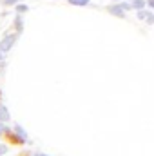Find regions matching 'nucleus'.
Here are the masks:
<instances>
[{
    "label": "nucleus",
    "instance_id": "7",
    "mask_svg": "<svg viewBox=\"0 0 154 156\" xmlns=\"http://www.w3.org/2000/svg\"><path fill=\"white\" fill-rule=\"evenodd\" d=\"M69 4H73V5H87L89 0H69Z\"/></svg>",
    "mask_w": 154,
    "mask_h": 156
},
{
    "label": "nucleus",
    "instance_id": "10",
    "mask_svg": "<svg viewBox=\"0 0 154 156\" xmlns=\"http://www.w3.org/2000/svg\"><path fill=\"white\" fill-rule=\"evenodd\" d=\"M147 5H149V7H152V5H154V0H147Z\"/></svg>",
    "mask_w": 154,
    "mask_h": 156
},
{
    "label": "nucleus",
    "instance_id": "8",
    "mask_svg": "<svg viewBox=\"0 0 154 156\" xmlns=\"http://www.w3.org/2000/svg\"><path fill=\"white\" fill-rule=\"evenodd\" d=\"M5 5H13V4H16V2H20V0H2Z\"/></svg>",
    "mask_w": 154,
    "mask_h": 156
},
{
    "label": "nucleus",
    "instance_id": "5",
    "mask_svg": "<svg viewBox=\"0 0 154 156\" xmlns=\"http://www.w3.org/2000/svg\"><path fill=\"white\" fill-rule=\"evenodd\" d=\"M109 11H111L113 15H118V16H121V15L125 13V11H123V9L120 7V5H113V7H109Z\"/></svg>",
    "mask_w": 154,
    "mask_h": 156
},
{
    "label": "nucleus",
    "instance_id": "11",
    "mask_svg": "<svg viewBox=\"0 0 154 156\" xmlns=\"http://www.w3.org/2000/svg\"><path fill=\"white\" fill-rule=\"evenodd\" d=\"M35 156H47V154H44V153H37Z\"/></svg>",
    "mask_w": 154,
    "mask_h": 156
},
{
    "label": "nucleus",
    "instance_id": "4",
    "mask_svg": "<svg viewBox=\"0 0 154 156\" xmlns=\"http://www.w3.org/2000/svg\"><path fill=\"white\" fill-rule=\"evenodd\" d=\"M7 120H9V111L4 105H0V122H7Z\"/></svg>",
    "mask_w": 154,
    "mask_h": 156
},
{
    "label": "nucleus",
    "instance_id": "9",
    "mask_svg": "<svg viewBox=\"0 0 154 156\" xmlns=\"http://www.w3.org/2000/svg\"><path fill=\"white\" fill-rule=\"evenodd\" d=\"M5 151H7V147H5V145H0V156L5 154Z\"/></svg>",
    "mask_w": 154,
    "mask_h": 156
},
{
    "label": "nucleus",
    "instance_id": "1",
    "mask_svg": "<svg viewBox=\"0 0 154 156\" xmlns=\"http://www.w3.org/2000/svg\"><path fill=\"white\" fill-rule=\"evenodd\" d=\"M15 40H16V35H9V37H5V38L0 42V53H5V51H9V49L13 47Z\"/></svg>",
    "mask_w": 154,
    "mask_h": 156
},
{
    "label": "nucleus",
    "instance_id": "13",
    "mask_svg": "<svg viewBox=\"0 0 154 156\" xmlns=\"http://www.w3.org/2000/svg\"><path fill=\"white\" fill-rule=\"evenodd\" d=\"M0 60H2V53H0Z\"/></svg>",
    "mask_w": 154,
    "mask_h": 156
},
{
    "label": "nucleus",
    "instance_id": "3",
    "mask_svg": "<svg viewBox=\"0 0 154 156\" xmlns=\"http://www.w3.org/2000/svg\"><path fill=\"white\" fill-rule=\"evenodd\" d=\"M129 5H131V7H134V9H138V11H142V9L145 7V2H143V0H132Z\"/></svg>",
    "mask_w": 154,
    "mask_h": 156
},
{
    "label": "nucleus",
    "instance_id": "6",
    "mask_svg": "<svg viewBox=\"0 0 154 156\" xmlns=\"http://www.w3.org/2000/svg\"><path fill=\"white\" fill-rule=\"evenodd\" d=\"M15 131H16V134H18V138H20V140H26V131H22V127H20V125H16V129H15Z\"/></svg>",
    "mask_w": 154,
    "mask_h": 156
},
{
    "label": "nucleus",
    "instance_id": "2",
    "mask_svg": "<svg viewBox=\"0 0 154 156\" xmlns=\"http://www.w3.org/2000/svg\"><path fill=\"white\" fill-rule=\"evenodd\" d=\"M138 16L140 18H143L147 24H154V16H152V13H145V11H138Z\"/></svg>",
    "mask_w": 154,
    "mask_h": 156
},
{
    "label": "nucleus",
    "instance_id": "12",
    "mask_svg": "<svg viewBox=\"0 0 154 156\" xmlns=\"http://www.w3.org/2000/svg\"><path fill=\"white\" fill-rule=\"evenodd\" d=\"M0 134H2V127H0Z\"/></svg>",
    "mask_w": 154,
    "mask_h": 156
}]
</instances>
